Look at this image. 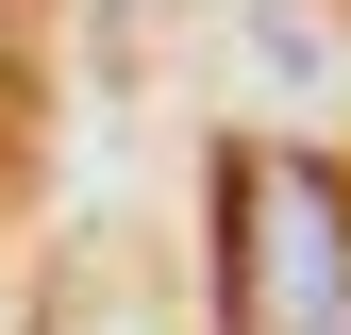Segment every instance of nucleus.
I'll return each instance as SVG.
<instances>
[{"label": "nucleus", "instance_id": "nucleus-1", "mask_svg": "<svg viewBox=\"0 0 351 335\" xmlns=\"http://www.w3.org/2000/svg\"><path fill=\"white\" fill-rule=\"evenodd\" d=\"M234 235V335H351V185L318 151H234L217 168Z\"/></svg>", "mask_w": 351, "mask_h": 335}]
</instances>
